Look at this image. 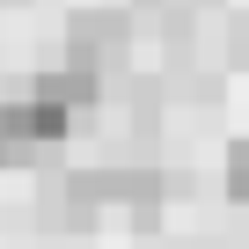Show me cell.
<instances>
[{"instance_id": "1", "label": "cell", "mask_w": 249, "mask_h": 249, "mask_svg": "<svg viewBox=\"0 0 249 249\" xmlns=\"http://www.w3.org/2000/svg\"><path fill=\"white\" fill-rule=\"evenodd\" d=\"M124 44H132L124 8H81V15L66 22V59H81V66H95V73H110V66L124 59Z\"/></svg>"}, {"instance_id": "2", "label": "cell", "mask_w": 249, "mask_h": 249, "mask_svg": "<svg viewBox=\"0 0 249 249\" xmlns=\"http://www.w3.org/2000/svg\"><path fill=\"white\" fill-rule=\"evenodd\" d=\"M220 183H227V198H234V205H249V140H234V147H227V176H220Z\"/></svg>"}]
</instances>
